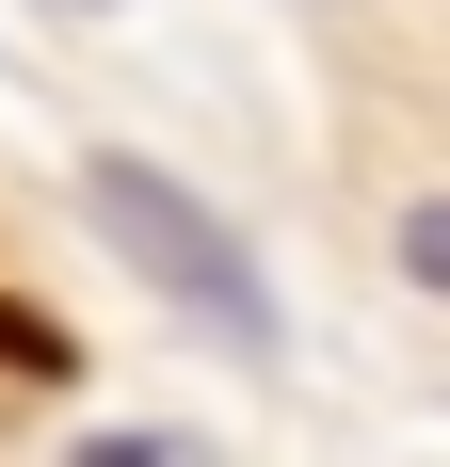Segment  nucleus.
<instances>
[{
	"instance_id": "f257e3e1",
	"label": "nucleus",
	"mask_w": 450,
	"mask_h": 467,
	"mask_svg": "<svg viewBox=\"0 0 450 467\" xmlns=\"http://www.w3.org/2000/svg\"><path fill=\"white\" fill-rule=\"evenodd\" d=\"M81 226L113 242V258L161 290V306H193L225 355H273V275H258V242L225 226V210L178 178V161H145V145H97V161H81Z\"/></svg>"
}]
</instances>
